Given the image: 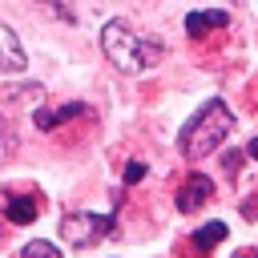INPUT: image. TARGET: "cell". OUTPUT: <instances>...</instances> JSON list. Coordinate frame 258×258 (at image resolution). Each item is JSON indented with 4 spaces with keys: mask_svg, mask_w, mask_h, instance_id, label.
<instances>
[{
    "mask_svg": "<svg viewBox=\"0 0 258 258\" xmlns=\"http://www.w3.org/2000/svg\"><path fill=\"white\" fill-rule=\"evenodd\" d=\"M230 129H234V113L226 109V101H218V97H210L194 117H189V125L181 129V137H177V149H181V157H189V161H202V157H210L226 137H230Z\"/></svg>",
    "mask_w": 258,
    "mask_h": 258,
    "instance_id": "cell-1",
    "label": "cell"
},
{
    "mask_svg": "<svg viewBox=\"0 0 258 258\" xmlns=\"http://www.w3.org/2000/svg\"><path fill=\"white\" fill-rule=\"evenodd\" d=\"M101 52L121 69V73H145L161 60V44L145 40L141 32H133L125 20H109L101 28Z\"/></svg>",
    "mask_w": 258,
    "mask_h": 258,
    "instance_id": "cell-2",
    "label": "cell"
},
{
    "mask_svg": "<svg viewBox=\"0 0 258 258\" xmlns=\"http://www.w3.org/2000/svg\"><path fill=\"white\" fill-rule=\"evenodd\" d=\"M113 230V214H64L60 234L69 246H93Z\"/></svg>",
    "mask_w": 258,
    "mask_h": 258,
    "instance_id": "cell-3",
    "label": "cell"
},
{
    "mask_svg": "<svg viewBox=\"0 0 258 258\" xmlns=\"http://www.w3.org/2000/svg\"><path fill=\"white\" fill-rule=\"evenodd\" d=\"M210 194H214V181L206 173H189L181 181V189H177V210L181 214H194V210H202L210 202Z\"/></svg>",
    "mask_w": 258,
    "mask_h": 258,
    "instance_id": "cell-4",
    "label": "cell"
},
{
    "mask_svg": "<svg viewBox=\"0 0 258 258\" xmlns=\"http://www.w3.org/2000/svg\"><path fill=\"white\" fill-rule=\"evenodd\" d=\"M24 64H28V56H24L16 32L8 24H0V73H24Z\"/></svg>",
    "mask_w": 258,
    "mask_h": 258,
    "instance_id": "cell-5",
    "label": "cell"
},
{
    "mask_svg": "<svg viewBox=\"0 0 258 258\" xmlns=\"http://www.w3.org/2000/svg\"><path fill=\"white\" fill-rule=\"evenodd\" d=\"M4 214H8V222L28 226V222L40 214V202H36L32 194H12V198H8V206H4Z\"/></svg>",
    "mask_w": 258,
    "mask_h": 258,
    "instance_id": "cell-6",
    "label": "cell"
},
{
    "mask_svg": "<svg viewBox=\"0 0 258 258\" xmlns=\"http://www.w3.org/2000/svg\"><path fill=\"white\" fill-rule=\"evenodd\" d=\"M226 24H230V16L218 12V8H214V12H189V16H185V32H189V36H206V32H214V28H226Z\"/></svg>",
    "mask_w": 258,
    "mask_h": 258,
    "instance_id": "cell-7",
    "label": "cell"
},
{
    "mask_svg": "<svg viewBox=\"0 0 258 258\" xmlns=\"http://www.w3.org/2000/svg\"><path fill=\"white\" fill-rule=\"evenodd\" d=\"M69 117H89V109L85 105H64V109H40L32 121H36V129H52V125H60V121H69Z\"/></svg>",
    "mask_w": 258,
    "mask_h": 258,
    "instance_id": "cell-8",
    "label": "cell"
},
{
    "mask_svg": "<svg viewBox=\"0 0 258 258\" xmlns=\"http://www.w3.org/2000/svg\"><path fill=\"white\" fill-rule=\"evenodd\" d=\"M226 230H230L226 222H206V226H198V234H194V246L206 254V250H214V246L226 238Z\"/></svg>",
    "mask_w": 258,
    "mask_h": 258,
    "instance_id": "cell-9",
    "label": "cell"
},
{
    "mask_svg": "<svg viewBox=\"0 0 258 258\" xmlns=\"http://www.w3.org/2000/svg\"><path fill=\"white\" fill-rule=\"evenodd\" d=\"M20 258H64V254H60L52 242H40V238H32V242L24 246V254H20Z\"/></svg>",
    "mask_w": 258,
    "mask_h": 258,
    "instance_id": "cell-10",
    "label": "cell"
},
{
    "mask_svg": "<svg viewBox=\"0 0 258 258\" xmlns=\"http://www.w3.org/2000/svg\"><path fill=\"white\" fill-rule=\"evenodd\" d=\"M141 177H145V165H141V161H133V165L125 169V181L133 185V181H141Z\"/></svg>",
    "mask_w": 258,
    "mask_h": 258,
    "instance_id": "cell-11",
    "label": "cell"
},
{
    "mask_svg": "<svg viewBox=\"0 0 258 258\" xmlns=\"http://www.w3.org/2000/svg\"><path fill=\"white\" fill-rule=\"evenodd\" d=\"M246 149H250V157H258V137H254V141H250Z\"/></svg>",
    "mask_w": 258,
    "mask_h": 258,
    "instance_id": "cell-12",
    "label": "cell"
},
{
    "mask_svg": "<svg viewBox=\"0 0 258 258\" xmlns=\"http://www.w3.org/2000/svg\"><path fill=\"white\" fill-rule=\"evenodd\" d=\"M234 258H258V254H254V250H242V254H234Z\"/></svg>",
    "mask_w": 258,
    "mask_h": 258,
    "instance_id": "cell-13",
    "label": "cell"
}]
</instances>
